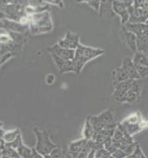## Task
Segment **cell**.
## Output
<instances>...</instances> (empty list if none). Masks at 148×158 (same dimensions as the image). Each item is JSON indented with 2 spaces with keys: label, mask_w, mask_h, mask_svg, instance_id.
I'll return each mask as SVG.
<instances>
[{
  "label": "cell",
  "mask_w": 148,
  "mask_h": 158,
  "mask_svg": "<svg viewBox=\"0 0 148 158\" xmlns=\"http://www.w3.org/2000/svg\"><path fill=\"white\" fill-rule=\"evenodd\" d=\"M105 53V50L100 48H93V47H89L83 44H79L78 47L76 49L75 52V57H74V67L75 71L74 73L76 75H80L82 72V69L86 65V63L96 59L98 57L102 56Z\"/></svg>",
  "instance_id": "cell-1"
},
{
  "label": "cell",
  "mask_w": 148,
  "mask_h": 158,
  "mask_svg": "<svg viewBox=\"0 0 148 158\" xmlns=\"http://www.w3.org/2000/svg\"><path fill=\"white\" fill-rule=\"evenodd\" d=\"M123 62L120 67L115 69L112 72L114 85L128 79H141L132 59H125Z\"/></svg>",
  "instance_id": "cell-2"
},
{
  "label": "cell",
  "mask_w": 148,
  "mask_h": 158,
  "mask_svg": "<svg viewBox=\"0 0 148 158\" xmlns=\"http://www.w3.org/2000/svg\"><path fill=\"white\" fill-rule=\"evenodd\" d=\"M112 144L115 148L124 151L128 156L130 154H132V152L134 151L137 145L132 138V136L122 131L118 126L115 129V132L112 137Z\"/></svg>",
  "instance_id": "cell-3"
},
{
  "label": "cell",
  "mask_w": 148,
  "mask_h": 158,
  "mask_svg": "<svg viewBox=\"0 0 148 158\" xmlns=\"http://www.w3.org/2000/svg\"><path fill=\"white\" fill-rule=\"evenodd\" d=\"M143 120L144 118H142V115L139 112H135L118 124V127L125 133L133 137L134 135L145 129Z\"/></svg>",
  "instance_id": "cell-4"
},
{
  "label": "cell",
  "mask_w": 148,
  "mask_h": 158,
  "mask_svg": "<svg viewBox=\"0 0 148 158\" xmlns=\"http://www.w3.org/2000/svg\"><path fill=\"white\" fill-rule=\"evenodd\" d=\"M92 149L91 139L83 138L69 144V153L72 157H88Z\"/></svg>",
  "instance_id": "cell-5"
},
{
  "label": "cell",
  "mask_w": 148,
  "mask_h": 158,
  "mask_svg": "<svg viewBox=\"0 0 148 158\" xmlns=\"http://www.w3.org/2000/svg\"><path fill=\"white\" fill-rule=\"evenodd\" d=\"M142 87H143L142 79H133L131 82V85L127 92L126 95L124 96L121 103L133 104L138 102L141 95Z\"/></svg>",
  "instance_id": "cell-6"
},
{
  "label": "cell",
  "mask_w": 148,
  "mask_h": 158,
  "mask_svg": "<svg viewBox=\"0 0 148 158\" xmlns=\"http://www.w3.org/2000/svg\"><path fill=\"white\" fill-rule=\"evenodd\" d=\"M38 135V146L37 149L39 154L40 153H51L55 148H57L56 145H54L50 139L49 138V136L46 132L40 133L37 131Z\"/></svg>",
  "instance_id": "cell-7"
},
{
  "label": "cell",
  "mask_w": 148,
  "mask_h": 158,
  "mask_svg": "<svg viewBox=\"0 0 148 158\" xmlns=\"http://www.w3.org/2000/svg\"><path fill=\"white\" fill-rule=\"evenodd\" d=\"M52 54V57L54 59V62L57 66V68L59 69V73L60 74H64V73H68V72H73L75 71V67H74V61L73 59H62L59 57L58 55L54 54V53H51Z\"/></svg>",
  "instance_id": "cell-8"
},
{
  "label": "cell",
  "mask_w": 148,
  "mask_h": 158,
  "mask_svg": "<svg viewBox=\"0 0 148 158\" xmlns=\"http://www.w3.org/2000/svg\"><path fill=\"white\" fill-rule=\"evenodd\" d=\"M58 44L63 48L76 49L80 44V38L77 34H76L72 31H68V32H67L66 36L63 39L59 40Z\"/></svg>",
  "instance_id": "cell-9"
},
{
  "label": "cell",
  "mask_w": 148,
  "mask_h": 158,
  "mask_svg": "<svg viewBox=\"0 0 148 158\" xmlns=\"http://www.w3.org/2000/svg\"><path fill=\"white\" fill-rule=\"evenodd\" d=\"M49 50H50L51 53H54V54L58 55L60 58L68 59V60L74 59L75 52H76V49L63 48V47H61L59 44H56V45H54L53 47L49 48Z\"/></svg>",
  "instance_id": "cell-10"
},
{
  "label": "cell",
  "mask_w": 148,
  "mask_h": 158,
  "mask_svg": "<svg viewBox=\"0 0 148 158\" xmlns=\"http://www.w3.org/2000/svg\"><path fill=\"white\" fill-rule=\"evenodd\" d=\"M132 61L135 66H144L148 67V57L145 53V51L142 50H137L134 53V57L132 59Z\"/></svg>",
  "instance_id": "cell-11"
},
{
  "label": "cell",
  "mask_w": 148,
  "mask_h": 158,
  "mask_svg": "<svg viewBox=\"0 0 148 158\" xmlns=\"http://www.w3.org/2000/svg\"><path fill=\"white\" fill-rule=\"evenodd\" d=\"M124 38H125V41H126L128 48L135 53L138 50V48H137V36H136V34L133 33L132 31H129L128 30L126 29L125 33H124Z\"/></svg>",
  "instance_id": "cell-12"
},
{
  "label": "cell",
  "mask_w": 148,
  "mask_h": 158,
  "mask_svg": "<svg viewBox=\"0 0 148 158\" xmlns=\"http://www.w3.org/2000/svg\"><path fill=\"white\" fill-rule=\"evenodd\" d=\"M114 9L115 11L121 15V19H122V23L125 24L128 20V15L127 9L125 8V6L121 4V3H114Z\"/></svg>",
  "instance_id": "cell-13"
},
{
  "label": "cell",
  "mask_w": 148,
  "mask_h": 158,
  "mask_svg": "<svg viewBox=\"0 0 148 158\" xmlns=\"http://www.w3.org/2000/svg\"><path fill=\"white\" fill-rule=\"evenodd\" d=\"M92 135H93V128H92V125L89 118H87L85 124H84V131H83V136L86 139H92Z\"/></svg>",
  "instance_id": "cell-14"
},
{
  "label": "cell",
  "mask_w": 148,
  "mask_h": 158,
  "mask_svg": "<svg viewBox=\"0 0 148 158\" xmlns=\"http://www.w3.org/2000/svg\"><path fill=\"white\" fill-rule=\"evenodd\" d=\"M128 158H146V155L144 154L142 148H140V146L137 144L136 145V148L134 149V151L132 152V154H130L128 156Z\"/></svg>",
  "instance_id": "cell-15"
},
{
  "label": "cell",
  "mask_w": 148,
  "mask_h": 158,
  "mask_svg": "<svg viewBox=\"0 0 148 158\" xmlns=\"http://www.w3.org/2000/svg\"><path fill=\"white\" fill-rule=\"evenodd\" d=\"M94 157L98 158H109L112 157L111 154L109 152L108 150L105 148H99L98 150L95 152V155H94Z\"/></svg>",
  "instance_id": "cell-16"
},
{
  "label": "cell",
  "mask_w": 148,
  "mask_h": 158,
  "mask_svg": "<svg viewBox=\"0 0 148 158\" xmlns=\"http://www.w3.org/2000/svg\"><path fill=\"white\" fill-rule=\"evenodd\" d=\"M138 70V74L140 76V78L144 79L148 77V67H144V66H135Z\"/></svg>",
  "instance_id": "cell-17"
},
{
  "label": "cell",
  "mask_w": 148,
  "mask_h": 158,
  "mask_svg": "<svg viewBox=\"0 0 148 158\" xmlns=\"http://www.w3.org/2000/svg\"><path fill=\"white\" fill-rule=\"evenodd\" d=\"M55 80H56V77L54 75H52V74H49L46 77V83L49 84V85H51V84H53L55 82Z\"/></svg>",
  "instance_id": "cell-18"
},
{
  "label": "cell",
  "mask_w": 148,
  "mask_h": 158,
  "mask_svg": "<svg viewBox=\"0 0 148 158\" xmlns=\"http://www.w3.org/2000/svg\"><path fill=\"white\" fill-rule=\"evenodd\" d=\"M49 156H55V157H60V156H62V155H61V151L59 150V148H55L52 152H51V155Z\"/></svg>",
  "instance_id": "cell-19"
},
{
  "label": "cell",
  "mask_w": 148,
  "mask_h": 158,
  "mask_svg": "<svg viewBox=\"0 0 148 158\" xmlns=\"http://www.w3.org/2000/svg\"><path fill=\"white\" fill-rule=\"evenodd\" d=\"M84 1H87V2H89L90 4L92 3V6H94V7H95V9H98V8H97V7H98V4H99L98 0H84Z\"/></svg>",
  "instance_id": "cell-20"
}]
</instances>
